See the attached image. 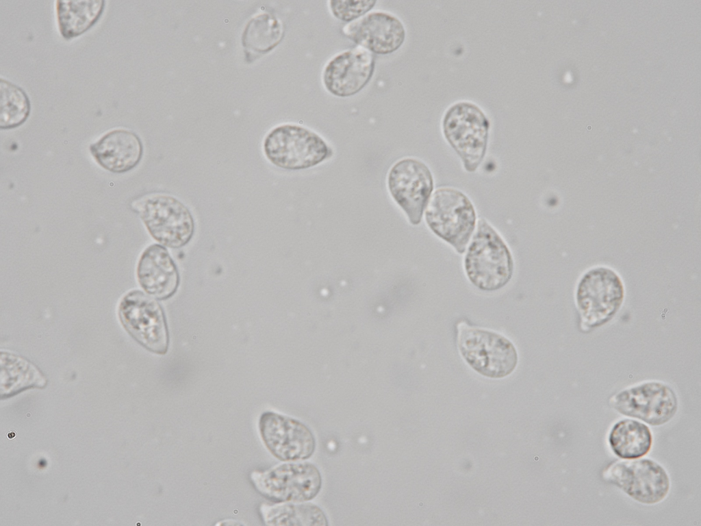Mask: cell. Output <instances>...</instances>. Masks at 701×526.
<instances>
[{
	"label": "cell",
	"mask_w": 701,
	"mask_h": 526,
	"mask_svg": "<svg viewBox=\"0 0 701 526\" xmlns=\"http://www.w3.org/2000/svg\"><path fill=\"white\" fill-rule=\"evenodd\" d=\"M464 258L470 281L485 292L497 291L511 280L513 260L509 249L498 233L480 218Z\"/></svg>",
	"instance_id": "obj_1"
},
{
	"label": "cell",
	"mask_w": 701,
	"mask_h": 526,
	"mask_svg": "<svg viewBox=\"0 0 701 526\" xmlns=\"http://www.w3.org/2000/svg\"><path fill=\"white\" fill-rule=\"evenodd\" d=\"M459 352L478 373L489 378H503L515 368L518 354L507 338L496 331L461 322L457 325Z\"/></svg>",
	"instance_id": "obj_2"
},
{
	"label": "cell",
	"mask_w": 701,
	"mask_h": 526,
	"mask_svg": "<svg viewBox=\"0 0 701 526\" xmlns=\"http://www.w3.org/2000/svg\"><path fill=\"white\" fill-rule=\"evenodd\" d=\"M624 288L612 269L598 266L586 272L576 291L579 328L587 332L609 322L621 308Z\"/></svg>",
	"instance_id": "obj_3"
},
{
	"label": "cell",
	"mask_w": 701,
	"mask_h": 526,
	"mask_svg": "<svg viewBox=\"0 0 701 526\" xmlns=\"http://www.w3.org/2000/svg\"><path fill=\"white\" fill-rule=\"evenodd\" d=\"M425 219L437 236L457 253H465L476 224L474 207L465 194L453 188H437L427 204Z\"/></svg>",
	"instance_id": "obj_4"
},
{
	"label": "cell",
	"mask_w": 701,
	"mask_h": 526,
	"mask_svg": "<svg viewBox=\"0 0 701 526\" xmlns=\"http://www.w3.org/2000/svg\"><path fill=\"white\" fill-rule=\"evenodd\" d=\"M264 151L270 162L286 170L312 167L331 153L320 136L294 124H284L272 129L264 140Z\"/></svg>",
	"instance_id": "obj_5"
},
{
	"label": "cell",
	"mask_w": 701,
	"mask_h": 526,
	"mask_svg": "<svg viewBox=\"0 0 701 526\" xmlns=\"http://www.w3.org/2000/svg\"><path fill=\"white\" fill-rule=\"evenodd\" d=\"M489 122L475 104L460 101L450 106L443 119L445 138L460 156L464 168L474 172L487 149Z\"/></svg>",
	"instance_id": "obj_6"
},
{
	"label": "cell",
	"mask_w": 701,
	"mask_h": 526,
	"mask_svg": "<svg viewBox=\"0 0 701 526\" xmlns=\"http://www.w3.org/2000/svg\"><path fill=\"white\" fill-rule=\"evenodd\" d=\"M118 314L125 331L150 352L164 355L169 345L167 321L161 305L153 297L133 290L121 299Z\"/></svg>",
	"instance_id": "obj_7"
},
{
	"label": "cell",
	"mask_w": 701,
	"mask_h": 526,
	"mask_svg": "<svg viewBox=\"0 0 701 526\" xmlns=\"http://www.w3.org/2000/svg\"><path fill=\"white\" fill-rule=\"evenodd\" d=\"M251 480L257 490L274 503L307 502L319 493L321 474L313 464L292 462L268 471H254Z\"/></svg>",
	"instance_id": "obj_8"
},
{
	"label": "cell",
	"mask_w": 701,
	"mask_h": 526,
	"mask_svg": "<svg viewBox=\"0 0 701 526\" xmlns=\"http://www.w3.org/2000/svg\"><path fill=\"white\" fill-rule=\"evenodd\" d=\"M138 212L150 235L163 246L181 248L194 235V221L190 211L174 197L149 196L140 201Z\"/></svg>",
	"instance_id": "obj_9"
},
{
	"label": "cell",
	"mask_w": 701,
	"mask_h": 526,
	"mask_svg": "<svg viewBox=\"0 0 701 526\" xmlns=\"http://www.w3.org/2000/svg\"><path fill=\"white\" fill-rule=\"evenodd\" d=\"M258 427L266 449L282 462L305 461L315 451L316 442L313 432L297 419L267 411L260 416Z\"/></svg>",
	"instance_id": "obj_10"
},
{
	"label": "cell",
	"mask_w": 701,
	"mask_h": 526,
	"mask_svg": "<svg viewBox=\"0 0 701 526\" xmlns=\"http://www.w3.org/2000/svg\"><path fill=\"white\" fill-rule=\"evenodd\" d=\"M603 476L633 499L646 504L661 501L670 488L664 468L648 459L613 462L604 470Z\"/></svg>",
	"instance_id": "obj_11"
},
{
	"label": "cell",
	"mask_w": 701,
	"mask_h": 526,
	"mask_svg": "<svg viewBox=\"0 0 701 526\" xmlns=\"http://www.w3.org/2000/svg\"><path fill=\"white\" fill-rule=\"evenodd\" d=\"M387 184L409 222L418 225L433 190V176L427 166L414 158L403 159L390 169Z\"/></svg>",
	"instance_id": "obj_12"
},
{
	"label": "cell",
	"mask_w": 701,
	"mask_h": 526,
	"mask_svg": "<svg viewBox=\"0 0 701 526\" xmlns=\"http://www.w3.org/2000/svg\"><path fill=\"white\" fill-rule=\"evenodd\" d=\"M611 405L622 414L661 425L674 416L678 400L667 385L650 381L621 391L613 397Z\"/></svg>",
	"instance_id": "obj_13"
},
{
	"label": "cell",
	"mask_w": 701,
	"mask_h": 526,
	"mask_svg": "<svg viewBox=\"0 0 701 526\" xmlns=\"http://www.w3.org/2000/svg\"><path fill=\"white\" fill-rule=\"evenodd\" d=\"M374 56L357 47L337 54L326 65L322 75L326 89L333 95L347 97L361 90L371 79Z\"/></svg>",
	"instance_id": "obj_14"
},
{
	"label": "cell",
	"mask_w": 701,
	"mask_h": 526,
	"mask_svg": "<svg viewBox=\"0 0 701 526\" xmlns=\"http://www.w3.org/2000/svg\"><path fill=\"white\" fill-rule=\"evenodd\" d=\"M344 34L370 52L387 55L398 49L405 39L402 22L394 15L385 12H372L346 24Z\"/></svg>",
	"instance_id": "obj_15"
},
{
	"label": "cell",
	"mask_w": 701,
	"mask_h": 526,
	"mask_svg": "<svg viewBox=\"0 0 701 526\" xmlns=\"http://www.w3.org/2000/svg\"><path fill=\"white\" fill-rule=\"evenodd\" d=\"M136 273L140 286L155 299L166 300L179 287L177 266L166 248L160 244H153L142 252Z\"/></svg>",
	"instance_id": "obj_16"
},
{
	"label": "cell",
	"mask_w": 701,
	"mask_h": 526,
	"mask_svg": "<svg viewBox=\"0 0 701 526\" xmlns=\"http://www.w3.org/2000/svg\"><path fill=\"white\" fill-rule=\"evenodd\" d=\"M95 161L104 169L123 173L135 168L143 155L140 137L133 131L114 129L102 136L90 146Z\"/></svg>",
	"instance_id": "obj_17"
},
{
	"label": "cell",
	"mask_w": 701,
	"mask_h": 526,
	"mask_svg": "<svg viewBox=\"0 0 701 526\" xmlns=\"http://www.w3.org/2000/svg\"><path fill=\"white\" fill-rule=\"evenodd\" d=\"M282 23L272 14L262 13L252 18L242 36V43L248 62L277 47L282 40Z\"/></svg>",
	"instance_id": "obj_18"
},
{
	"label": "cell",
	"mask_w": 701,
	"mask_h": 526,
	"mask_svg": "<svg viewBox=\"0 0 701 526\" xmlns=\"http://www.w3.org/2000/svg\"><path fill=\"white\" fill-rule=\"evenodd\" d=\"M55 3L59 31L63 38L68 40L84 34L99 19L105 1H57Z\"/></svg>",
	"instance_id": "obj_19"
},
{
	"label": "cell",
	"mask_w": 701,
	"mask_h": 526,
	"mask_svg": "<svg viewBox=\"0 0 701 526\" xmlns=\"http://www.w3.org/2000/svg\"><path fill=\"white\" fill-rule=\"evenodd\" d=\"M652 434L643 423L624 419L614 425L609 436L613 451L622 459H636L646 455L652 445Z\"/></svg>",
	"instance_id": "obj_20"
},
{
	"label": "cell",
	"mask_w": 701,
	"mask_h": 526,
	"mask_svg": "<svg viewBox=\"0 0 701 526\" xmlns=\"http://www.w3.org/2000/svg\"><path fill=\"white\" fill-rule=\"evenodd\" d=\"M260 510L265 523L269 525H328L321 508L307 501L262 505Z\"/></svg>",
	"instance_id": "obj_21"
},
{
	"label": "cell",
	"mask_w": 701,
	"mask_h": 526,
	"mask_svg": "<svg viewBox=\"0 0 701 526\" xmlns=\"http://www.w3.org/2000/svg\"><path fill=\"white\" fill-rule=\"evenodd\" d=\"M31 104L25 90L13 82L0 79V127L12 129L22 125L28 118Z\"/></svg>",
	"instance_id": "obj_22"
},
{
	"label": "cell",
	"mask_w": 701,
	"mask_h": 526,
	"mask_svg": "<svg viewBox=\"0 0 701 526\" xmlns=\"http://www.w3.org/2000/svg\"><path fill=\"white\" fill-rule=\"evenodd\" d=\"M377 1L374 0H331L329 1L332 14L337 18L346 23L359 19L372 10Z\"/></svg>",
	"instance_id": "obj_23"
},
{
	"label": "cell",
	"mask_w": 701,
	"mask_h": 526,
	"mask_svg": "<svg viewBox=\"0 0 701 526\" xmlns=\"http://www.w3.org/2000/svg\"><path fill=\"white\" fill-rule=\"evenodd\" d=\"M16 435H17V434H16V432L15 431H12L8 432V438L9 439H14Z\"/></svg>",
	"instance_id": "obj_24"
},
{
	"label": "cell",
	"mask_w": 701,
	"mask_h": 526,
	"mask_svg": "<svg viewBox=\"0 0 701 526\" xmlns=\"http://www.w3.org/2000/svg\"><path fill=\"white\" fill-rule=\"evenodd\" d=\"M27 416H28L27 417H29V416H30V414H27Z\"/></svg>",
	"instance_id": "obj_25"
}]
</instances>
